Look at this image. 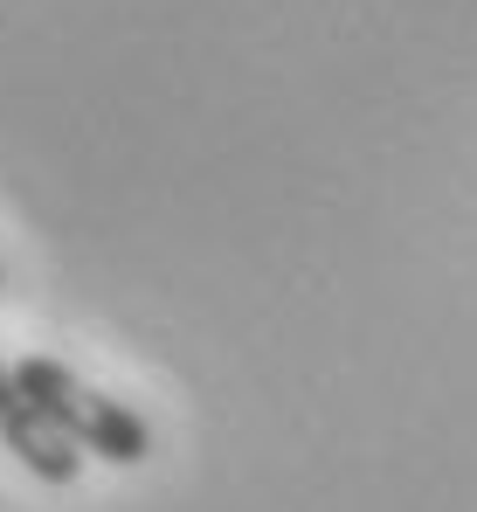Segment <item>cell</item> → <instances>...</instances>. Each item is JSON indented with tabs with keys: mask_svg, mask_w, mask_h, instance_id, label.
<instances>
[{
	"mask_svg": "<svg viewBox=\"0 0 477 512\" xmlns=\"http://www.w3.org/2000/svg\"><path fill=\"white\" fill-rule=\"evenodd\" d=\"M14 374H21V395H28L49 423L63 429L77 450L104 457V464H139V457H153V429L139 423V409H125L118 395L90 388L83 374H70V367H63V360L28 353Z\"/></svg>",
	"mask_w": 477,
	"mask_h": 512,
	"instance_id": "obj_1",
	"label": "cell"
},
{
	"mask_svg": "<svg viewBox=\"0 0 477 512\" xmlns=\"http://www.w3.org/2000/svg\"><path fill=\"white\" fill-rule=\"evenodd\" d=\"M0 443L42 478V485H70L77 478V464H83V450L63 436V429L49 423L28 395H21V374L0 360Z\"/></svg>",
	"mask_w": 477,
	"mask_h": 512,
	"instance_id": "obj_2",
	"label": "cell"
}]
</instances>
